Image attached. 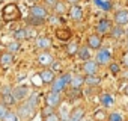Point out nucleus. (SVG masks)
I'll return each instance as SVG.
<instances>
[{
	"label": "nucleus",
	"instance_id": "26",
	"mask_svg": "<svg viewBox=\"0 0 128 121\" xmlns=\"http://www.w3.org/2000/svg\"><path fill=\"white\" fill-rule=\"evenodd\" d=\"M20 48H21V44H20V41H12V42H8V51H11V53H17V51H20Z\"/></svg>",
	"mask_w": 128,
	"mask_h": 121
},
{
	"label": "nucleus",
	"instance_id": "49",
	"mask_svg": "<svg viewBox=\"0 0 128 121\" xmlns=\"http://www.w3.org/2000/svg\"><path fill=\"white\" fill-rule=\"evenodd\" d=\"M126 47H128V41H126Z\"/></svg>",
	"mask_w": 128,
	"mask_h": 121
},
{
	"label": "nucleus",
	"instance_id": "27",
	"mask_svg": "<svg viewBox=\"0 0 128 121\" xmlns=\"http://www.w3.org/2000/svg\"><path fill=\"white\" fill-rule=\"evenodd\" d=\"M78 44L77 42H71V44H68V47H66V53L70 54V56H72V54H76V53H78Z\"/></svg>",
	"mask_w": 128,
	"mask_h": 121
},
{
	"label": "nucleus",
	"instance_id": "4",
	"mask_svg": "<svg viewBox=\"0 0 128 121\" xmlns=\"http://www.w3.org/2000/svg\"><path fill=\"white\" fill-rule=\"evenodd\" d=\"M112 51L107 48V47H102L96 51V62L100 65H107V64H112Z\"/></svg>",
	"mask_w": 128,
	"mask_h": 121
},
{
	"label": "nucleus",
	"instance_id": "5",
	"mask_svg": "<svg viewBox=\"0 0 128 121\" xmlns=\"http://www.w3.org/2000/svg\"><path fill=\"white\" fill-rule=\"evenodd\" d=\"M45 101L48 106H53V107H57L62 101V95L60 92H56V91H50L47 95H45Z\"/></svg>",
	"mask_w": 128,
	"mask_h": 121
},
{
	"label": "nucleus",
	"instance_id": "37",
	"mask_svg": "<svg viewBox=\"0 0 128 121\" xmlns=\"http://www.w3.org/2000/svg\"><path fill=\"white\" fill-rule=\"evenodd\" d=\"M9 110H8V106L5 104V103H0V119H3V116L8 113Z\"/></svg>",
	"mask_w": 128,
	"mask_h": 121
},
{
	"label": "nucleus",
	"instance_id": "12",
	"mask_svg": "<svg viewBox=\"0 0 128 121\" xmlns=\"http://www.w3.org/2000/svg\"><path fill=\"white\" fill-rule=\"evenodd\" d=\"M71 36H72V33H71V30L68 27H59V29H56V38L60 39V41H70Z\"/></svg>",
	"mask_w": 128,
	"mask_h": 121
},
{
	"label": "nucleus",
	"instance_id": "42",
	"mask_svg": "<svg viewBox=\"0 0 128 121\" xmlns=\"http://www.w3.org/2000/svg\"><path fill=\"white\" fill-rule=\"evenodd\" d=\"M44 2H45V5L47 6H50V8H54L59 2H57V0H44Z\"/></svg>",
	"mask_w": 128,
	"mask_h": 121
},
{
	"label": "nucleus",
	"instance_id": "16",
	"mask_svg": "<svg viewBox=\"0 0 128 121\" xmlns=\"http://www.w3.org/2000/svg\"><path fill=\"white\" fill-rule=\"evenodd\" d=\"M39 77L44 83H51L54 80V71L53 70H42L39 73Z\"/></svg>",
	"mask_w": 128,
	"mask_h": 121
},
{
	"label": "nucleus",
	"instance_id": "32",
	"mask_svg": "<svg viewBox=\"0 0 128 121\" xmlns=\"http://www.w3.org/2000/svg\"><path fill=\"white\" fill-rule=\"evenodd\" d=\"M2 121H18V113H14V112H8Z\"/></svg>",
	"mask_w": 128,
	"mask_h": 121
},
{
	"label": "nucleus",
	"instance_id": "17",
	"mask_svg": "<svg viewBox=\"0 0 128 121\" xmlns=\"http://www.w3.org/2000/svg\"><path fill=\"white\" fill-rule=\"evenodd\" d=\"M96 30H98V33H106V32H108V30H110V20H107V18L100 20L98 24H96Z\"/></svg>",
	"mask_w": 128,
	"mask_h": 121
},
{
	"label": "nucleus",
	"instance_id": "22",
	"mask_svg": "<svg viewBox=\"0 0 128 121\" xmlns=\"http://www.w3.org/2000/svg\"><path fill=\"white\" fill-rule=\"evenodd\" d=\"M110 35H112V38H114V39H119V38H122V36L125 35V30L122 29V26L116 24L114 27H112V30H110Z\"/></svg>",
	"mask_w": 128,
	"mask_h": 121
},
{
	"label": "nucleus",
	"instance_id": "40",
	"mask_svg": "<svg viewBox=\"0 0 128 121\" xmlns=\"http://www.w3.org/2000/svg\"><path fill=\"white\" fill-rule=\"evenodd\" d=\"M48 21H50V24H59L60 23V18L57 15H51V17H48Z\"/></svg>",
	"mask_w": 128,
	"mask_h": 121
},
{
	"label": "nucleus",
	"instance_id": "23",
	"mask_svg": "<svg viewBox=\"0 0 128 121\" xmlns=\"http://www.w3.org/2000/svg\"><path fill=\"white\" fill-rule=\"evenodd\" d=\"M100 82H101V79H100L96 74H90V76H86V77H84V83H86L88 86H98Z\"/></svg>",
	"mask_w": 128,
	"mask_h": 121
},
{
	"label": "nucleus",
	"instance_id": "10",
	"mask_svg": "<svg viewBox=\"0 0 128 121\" xmlns=\"http://www.w3.org/2000/svg\"><path fill=\"white\" fill-rule=\"evenodd\" d=\"M114 23L119 26L128 24V9H120L114 14Z\"/></svg>",
	"mask_w": 128,
	"mask_h": 121
},
{
	"label": "nucleus",
	"instance_id": "14",
	"mask_svg": "<svg viewBox=\"0 0 128 121\" xmlns=\"http://www.w3.org/2000/svg\"><path fill=\"white\" fill-rule=\"evenodd\" d=\"M88 45H89V48L100 50V48H101V36H98L96 33L89 35V38H88Z\"/></svg>",
	"mask_w": 128,
	"mask_h": 121
},
{
	"label": "nucleus",
	"instance_id": "48",
	"mask_svg": "<svg viewBox=\"0 0 128 121\" xmlns=\"http://www.w3.org/2000/svg\"><path fill=\"white\" fill-rule=\"evenodd\" d=\"M125 35H126V36H128V29H126V30H125Z\"/></svg>",
	"mask_w": 128,
	"mask_h": 121
},
{
	"label": "nucleus",
	"instance_id": "11",
	"mask_svg": "<svg viewBox=\"0 0 128 121\" xmlns=\"http://www.w3.org/2000/svg\"><path fill=\"white\" fill-rule=\"evenodd\" d=\"M38 62H39V65H42V67H51V64L54 62V59H53V56H51L48 51H44V53H41V54L38 56Z\"/></svg>",
	"mask_w": 128,
	"mask_h": 121
},
{
	"label": "nucleus",
	"instance_id": "6",
	"mask_svg": "<svg viewBox=\"0 0 128 121\" xmlns=\"http://www.w3.org/2000/svg\"><path fill=\"white\" fill-rule=\"evenodd\" d=\"M98 68H100V64L96 60H84L83 64V71L86 73V76H90V74H96L98 73Z\"/></svg>",
	"mask_w": 128,
	"mask_h": 121
},
{
	"label": "nucleus",
	"instance_id": "30",
	"mask_svg": "<svg viewBox=\"0 0 128 121\" xmlns=\"http://www.w3.org/2000/svg\"><path fill=\"white\" fill-rule=\"evenodd\" d=\"M14 38H15L17 41L27 39V38H26V29H18V30H15V32H14Z\"/></svg>",
	"mask_w": 128,
	"mask_h": 121
},
{
	"label": "nucleus",
	"instance_id": "35",
	"mask_svg": "<svg viewBox=\"0 0 128 121\" xmlns=\"http://www.w3.org/2000/svg\"><path fill=\"white\" fill-rule=\"evenodd\" d=\"M51 113H54V107L47 104V106L42 109V116H48V115H51Z\"/></svg>",
	"mask_w": 128,
	"mask_h": 121
},
{
	"label": "nucleus",
	"instance_id": "36",
	"mask_svg": "<svg viewBox=\"0 0 128 121\" xmlns=\"http://www.w3.org/2000/svg\"><path fill=\"white\" fill-rule=\"evenodd\" d=\"M42 121H60V116H59L57 113H51V115H48V116H44Z\"/></svg>",
	"mask_w": 128,
	"mask_h": 121
},
{
	"label": "nucleus",
	"instance_id": "1",
	"mask_svg": "<svg viewBox=\"0 0 128 121\" xmlns=\"http://www.w3.org/2000/svg\"><path fill=\"white\" fill-rule=\"evenodd\" d=\"M20 17H21V12H20L18 6L15 3H8L2 11V18L8 23L9 21H17Z\"/></svg>",
	"mask_w": 128,
	"mask_h": 121
},
{
	"label": "nucleus",
	"instance_id": "29",
	"mask_svg": "<svg viewBox=\"0 0 128 121\" xmlns=\"http://www.w3.org/2000/svg\"><path fill=\"white\" fill-rule=\"evenodd\" d=\"M65 11H66V6H65V3H62V2H59V3L54 6V14H56V15L65 14Z\"/></svg>",
	"mask_w": 128,
	"mask_h": 121
},
{
	"label": "nucleus",
	"instance_id": "20",
	"mask_svg": "<svg viewBox=\"0 0 128 121\" xmlns=\"http://www.w3.org/2000/svg\"><path fill=\"white\" fill-rule=\"evenodd\" d=\"M50 45H51V41H50L47 36H38V38H36V47H38V48L47 50V48H50Z\"/></svg>",
	"mask_w": 128,
	"mask_h": 121
},
{
	"label": "nucleus",
	"instance_id": "31",
	"mask_svg": "<svg viewBox=\"0 0 128 121\" xmlns=\"http://www.w3.org/2000/svg\"><path fill=\"white\" fill-rule=\"evenodd\" d=\"M108 121H125V119H124V116L119 112H112L108 115Z\"/></svg>",
	"mask_w": 128,
	"mask_h": 121
},
{
	"label": "nucleus",
	"instance_id": "34",
	"mask_svg": "<svg viewBox=\"0 0 128 121\" xmlns=\"http://www.w3.org/2000/svg\"><path fill=\"white\" fill-rule=\"evenodd\" d=\"M38 101H39V97H38V94H32V95L27 98V103H30L33 107H36V106H38Z\"/></svg>",
	"mask_w": 128,
	"mask_h": 121
},
{
	"label": "nucleus",
	"instance_id": "13",
	"mask_svg": "<svg viewBox=\"0 0 128 121\" xmlns=\"http://www.w3.org/2000/svg\"><path fill=\"white\" fill-rule=\"evenodd\" d=\"M12 62H14V56H12V53H11V51H5V53L0 54V65H2L3 68L11 67V65H12Z\"/></svg>",
	"mask_w": 128,
	"mask_h": 121
},
{
	"label": "nucleus",
	"instance_id": "47",
	"mask_svg": "<svg viewBox=\"0 0 128 121\" xmlns=\"http://www.w3.org/2000/svg\"><path fill=\"white\" fill-rule=\"evenodd\" d=\"M124 92H125V95H128V85L125 86V89H124Z\"/></svg>",
	"mask_w": 128,
	"mask_h": 121
},
{
	"label": "nucleus",
	"instance_id": "33",
	"mask_svg": "<svg viewBox=\"0 0 128 121\" xmlns=\"http://www.w3.org/2000/svg\"><path fill=\"white\" fill-rule=\"evenodd\" d=\"M38 33H36V30L32 27V26H29V27H26V38L27 39H32V38H35Z\"/></svg>",
	"mask_w": 128,
	"mask_h": 121
},
{
	"label": "nucleus",
	"instance_id": "43",
	"mask_svg": "<svg viewBox=\"0 0 128 121\" xmlns=\"http://www.w3.org/2000/svg\"><path fill=\"white\" fill-rule=\"evenodd\" d=\"M95 118H96V119H104V118H106V113H104L102 110H100V112H95Z\"/></svg>",
	"mask_w": 128,
	"mask_h": 121
},
{
	"label": "nucleus",
	"instance_id": "2",
	"mask_svg": "<svg viewBox=\"0 0 128 121\" xmlns=\"http://www.w3.org/2000/svg\"><path fill=\"white\" fill-rule=\"evenodd\" d=\"M71 79H72V76L70 73H65V74H62L60 77H56L51 82V91H56V92L65 91V88L71 83Z\"/></svg>",
	"mask_w": 128,
	"mask_h": 121
},
{
	"label": "nucleus",
	"instance_id": "45",
	"mask_svg": "<svg viewBox=\"0 0 128 121\" xmlns=\"http://www.w3.org/2000/svg\"><path fill=\"white\" fill-rule=\"evenodd\" d=\"M122 79H125V80H128V68H126L125 71H122Z\"/></svg>",
	"mask_w": 128,
	"mask_h": 121
},
{
	"label": "nucleus",
	"instance_id": "19",
	"mask_svg": "<svg viewBox=\"0 0 128 121\" xmlns=\"http://www.w3.org/2000/svg\"><path fill=\"white\" fill-rule=\"evenodd\" d=\"M83 116H84V109L83 107H76L70 115V121H82Z\"/></svg>",
	"mask_w": 128,
	"mask_h": 121
},
{
	"label": "nucleus",
	"instance_id": "3",
	"mask_svg": "<svg viewBox=\"0 0 128 121\" xmlns=\"http://www.w3.org/2000/svg\"><path fill=\"white\" fill-rule=\"evenodd\" d=\"M35 109L36 107H33L30 103H27V101H24L23 104H20V107H18V116L20 118H24V119H29V118H32L33 115H35Z\"/></svg>",
	"mask_w": 128,
	"mask_h": 121
},
{
	"label": "nucleus",
	"instance_id": "28",
	"mask_svg": "<svg viewBox=\"0 0 128 121\" xmlns=\"http://www.w3.org/2000/svg\"><path fill=\"white\" fill-rule=\"evenodd\" d=\"M70 112H68V107L66 106H62L60 107V113H59V116H60V119L62 121H70Z\"/></svg>",
	"mask_w": 128,
	"mask_h": 121
},
{
	"label": "nucleus",
	"instance_id": "7",
	"mask_svg": "<svg viewBox=\"0 0 128 121\" xmlns=\"http://www.w3.org/2000/svg\"><path fill=\"white\" fill-rule=\"evenodd\" d=\"M12 94H14L15 101H21V100H24V98L27 97V94H29V88H27L26 85H18L17 88L12 89Z\"/></svg>",
	"mask_w": 128,
	"mask_h": 121
},
{
	"label": "nucleus",
	"instance_id": "24",
	"mask_svg": "<svg viewBox=\"0 0 128 121\" xmlns=\"http://www.w3.org/2000/svg\"><path fill=\"white\" fill-rule=\"evenodd\" d=\"M77 54H78V57H80L82 60H89V59H90V50H89V45H88V47H86V45H84V47H80Z\"/></svg>",
	"mask_w": 128,
	"mask_h": 121
},
{
	"label": "nucleus",
	"instance_id": "15",
	"mask_svg": "<svg viewBox=\"0 0 128 121\" xmlns=\"http://www.w3.org/2000/svg\"><path fill=\"white\" fill-rule=\"evenodd\" d=\"M70 17L76 21H80L83 18V9L78 6V5H72L71 9H70Z\"/></svg>",
	"mask_w": 128,
	"mask_h": 121
},
{
	"label": "nucleus",
	"instance_id": "46",
	"mask_svg": "<svg viewBox=\"0 0 128 121\" xmlns=\"http://www.w3.org/2000/svg\"><path fill=\"white\" fill-rule=\"evenodd\" d=\"M66 2H68L70 5H77V3H78V0H66Z\"/></svg>",
	"mask_w": 128,
	"mask_h": 121
},
{
	"label": "nucleus",
	"instance_id": "38",
	"mask_svg": "<svg viewBox=\"0 0 128 121\" xmlns=\"http://www.w3.org/2000/svg\"><path fill=\"white\" fill-rule=\"evenodd\" d=\"M80 95H82L80 89H76V88H72V91L70 92V98H71V100H76V98H78Z\"/></svg>",
	"mask_w": 128,
	"mask_h": 121
},
{
	"label": "nucleus",
	"instance_id": "25",
	"mask_svg": "<svg viewBox=\"0 0 128 121\" xmlns=\"http://www.w3.org/2000/svg\"><path fill=\"white\" fill-rule=\"evenodd\" d=\"M44 21L45 20L38 18V17H33V15H29L27 17V24L29 26H41V24H44Z\"/></svg>",
	"mask_w": 128,
	"mask_h": 121
},
{
	"label": "nucleus",
	"instance_id": "44",
	"mask_svg": "<svg viewBox=\"0 0 128 121\" xmlns=\"http://www.w3.org/2000/svg\"><path fill=\"white\" fill-rule=\"evenodd\" d=\"M59 68H60V65H59L57 62H53V64H51V70H53V71H54V70H59Z\"/></svg>",
	"mask_w": 128,
	"mask_h": 121
},
{
	"label": "nucleus",
	"instance_id": "9",
	"mask_svg": "<svg viewBox=\"0 0 128 121\" xmlns=\"http://www.w3.org/2000/svg\"><path fill=\"white\" fill-rule=\"evenodd\" d=\"M30 15L33 17H38V18H42V20H47L48 18V12L44 6H39V5H35L30 8Z\"/></svg>",
	"mask_w": 128,
	"mask_h": 121
},
{
	"label": "nucleus",
	"instance_id": "21",
	"mask_svg": "<svg viewBox=\"0 0 128 121\" xmlns=\"http://www.w3.org/2000/svg\"><path fill=\"white\" fill-rule=\"evenodd\" d=\"M71 88H76V89H80L83 85H84V77L83 76H80V74H77V76H72V79H71Z\"/></svg>",
	"mask_w": 128,
	"mask_h": 121
},
{
	"label": "nucleus",
	"instance_id": "39",
	"mask_svg": "<svg viewBox=\"0 0 128 121\" xmlns=\"http://www.w3.org/2000/svg\"><path fill=\"white\" fill-rule=\"evenodd\" d=\"M110 71H112V74H119L120 73V67L118 64H110Z\"/></svg>",
	"mask_w": 128,
	"mask_h": 121
},
{
	"label": "nucleus",
	"instance_id": "41",
	"mask_svg": "<svg viewBox=\"0 0 128 121\" xmlns=\"http://www.w3.org/2000/svg\"><path fill=\"white\" fill-rule=\"evenodd\" d=\"M122 64H124V65L128 68V50H126V51L122 54Z\"/></svg>",
	"mask_w": 128,
	"mask_h": 121
},
{
	"label": "nucleus",
	"instance_id": "18",
	"mask_svg": "<svg viewBox=\"0 0 128 121\" xmlns=\"http://www.w3.org/2000/svg\"><path fill=\"white\" fill-rule=\"evenodd\" d=\"M100 101L102 103V106L104 107H110V106H113L114 104V97L112 95V94H101V97H100Z\"/></svg>",
	"mask_w": 128,
	"mask_h": 121
},
{
	"label": "nucleus",
	"instance_id": "8",
	"mask_svg": "<svg viewBox=\"0 0 128 121\" xmlns=\"http://www.w3.org/2000/svg\"><path fill=\"white\" fill-rule=\"evenodd\" d=\"M2 103H5L6 106H11V104L15 103L12 89H11L9 86H3V88H2Z\"/></svg>",
	"mask_w": 128,
	"mask_h": 121
}]
</instances>
